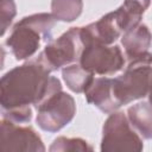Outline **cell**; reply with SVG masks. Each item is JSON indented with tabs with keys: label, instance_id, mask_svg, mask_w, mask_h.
I'll list each match as a JSON object with an SVG mask.
<instances>
[{
	"label": "cell",
	"instance_id": "cell-1",
	"mask_svg": "<svg viewBox=\"0 0 152 152\" xmlns=\"http://www.w3.org/2000/svg\"><path fill=\"white\" fill-rule=\"evenodd\" d=\"M2 112L36 108L50 96L62 90L61 81L50 76V71L36 58L6 72L0 83Z\"/></svg>",
	"mask_w": 152,
	"mask_h": 152
},
{
	"label": "cell",
	"instance_id": "cell-2",
	"mask_svg": "<svg viewBox=\"0 0 152 152\" xmlns=\"http://www.w3.org/2000/svg\"><path fill=\"white\" fill-rule=\"evenodd\" d=\"M56 18L52 13H36L18 21L6 40L12 55L18 61L32 57L42 42L50 40Z\"/></svg>",
	"mask_w": 152,
	"mask_h": 152
},
{
	"label": "cell",
	"instance_id": "cell-3",
	"mask_svg": "<svg viewBox=\"0 0 152 152\" xmlns=\"http://www.w3.org/2000/svg\"><path fill=\"white\" fill-rule=\"evenodd\" d=\"M84 49L81 27H71L57 39L51 40L39 53L37 59L51 72L80 61Z\"/></svg>",
	"mask_w": 152,
	"mask_h": 152
},
{
	"label": "cell",
	"instance_id": "cell-4",
	"mask_svg": "<svg viewBox=\"0 0 152 152\" xmlns=\"http://www.w3.org/2000/svg\"><path fill=\"white\" fill-rule=\"evenodd\" d=\"M142 147V140L131 127L128 118L121 112L110 113L103 124L101 151H141Z\"/></svg>",
	"mask_w": 152,
	"mask_h": 152
},
{
	"label": "cell",
	"instance_id": "cell-5",
	"mask_svg": "<svg viewBox=\"0 0 152 152\" xmlns=\"http://www.w3.org/2000/svg\"><path fill=\"white\" fill-rule=\"evenodd\" d=\"M152 75L151 64L128 63L121 76L113 78V93L119 106L141 99L148 94Z\"/></svg>",
	"mask_w": 152,
	"mask_h": 152
},
{
	"label": "cell",
	"instance_id": "cell-6",
	"mask_svg": "<svg viewBox=\"0 0 152 152\" xmlns=\"http://www.w3.org/2000/svg\"><path fill=\"white\" fill-rule=\"evenodd\" d=\"M75 100L63 90L46 99L37 107V125L46 132L55 133L65 127L75 116Z\"/></svg>",
	"mask_w": 152,
	"mask_h": 152
},
{
	"label": "cell",
	"instance_id": "cell-7",
	"mask_svg": "<svg viewBox=\"0 0 152 152\" xmlns=\"http://www.w3.org/2000/svg\"><path fill=\"white\" fill-rule=\"evenodd\" d=\"M80 64L93 74L109 76L124 68L125 57L118 45L88 43L81 53Z\"/></svg>",
	"mask_w": 152,
	"mask_h": 152
},
{
	"label": "cell",
	"instance_id": "cell-8",
	"mask_svg": "<svg viewBox=\"0 0 152 152\" xmlns=\"http://www.w3.org/2000/svg\"><path fill=\"white\" fill-rule=\"evenodd\" d=\"M1 151L43 152L45 146L32 127L20 126L10 120L1 121Z\"/></svg>",
	"mask_w": 152,
	"mask_h": 152
},
{
	"label": "cell",
	"instance_id": "cell-9",
	"mask_svg": "<svg viewBox=\"0 0 152 152\" xmlns=\"http://www.w3.org/2000/svg\"><path fill=\"white\" fill-rule=\"evenodd\" d=\"M124 33L116 11L109 12L97 21L81 27V36L84 45L88 43H100L104 45L113 44Z\"/></svg>",
	"mask_w": 152,
	"mask_h": 152
},
{
	"label": "cell",
	"instance_id": "cell-10",
	"mask_svg": "<svg viewBox=\"0 0 152 152\" xmlns=\"http://www.w3.org/2000/svg\"><path fill=\"white\" fill-rule=\"evenodd\" d=\"M84 96L87 101L97 107L103 113L110 114L120 108L113 93V78L97 77L86 89Z\"/></svg>",
	"mask_w": 152,
	"mask_h": 152
},
{
	"label": "cell",
	"instance_id": "cell-11",
	"mask_svg": "<svg viewBox=\"0 0 152 152\" xmlns=\"http://www.w3.org/2000/svg\"><path fill=\"white\" fill-rule=\"evenodd\" d=\"M152 43V33L145 24H139L135 27L124 32L121 44L125 49L127 59L141 56L148 51Z\"/></svg>",
	"mask_w": 152,
	"mask_h": 152
},
{
	"label": "cell",
	"instance_id": "cell-12",
	"mask_svg": "<svg viewBox=\"0 0 152 152\" xmlns=\"http://www.w3.org/2000/svg\"><path fill=\"white\" fill-rule=\"evenodd\" d=\"M127 118L144 139H152V104L150 102H139L129 107Z\"/></svg>",
	"mask_w": 152,
	"mask_h": 152
},
{
	"label": "cell",
	"instance_id": "cell-13",
	"mask_svg": "<svg viewBox=\"0 0 152 152\" xmlns=\"http://www.w3.org/2000/svg\"><path fill=\"white\" fill-rule=\"evenodd\" d=\"M62 76L66 87L74 93H84L94 80L93 72L76 63L64 66Z\"/></svg>",
	"mask_w": 152,
	"mask_h": 152
},
{
	"label": "cell",
	"instance_id": "cell-14",
	"mask_svg": "<svg viewBox=\"0 0 152 152\" xmlns=\"http://www.w3.org/2000/svg\"><path fill=\"white\" fill-rule=\"evenodd\" d=\"M83 10L82 0H52L51 13L56 20L61 21H74L77 19Z\"/></svg>",
	"mask_w": 152,
	"mask_h": 152
},
{
	"label": "cell",
	"instance_id": "cell-15",
	"mask_svg": "<svg viewBox=\"0 0 152 152\" xmlns=\"http://www.w3.org/2000/svg\"><path fill=\"white\" fill-rule=\"evenodd\" d=\"M51 152H65V151H93V146H90L86 140L81 138H65L58 137L53 140L50 148Z\"/></svg>",
	"mask_w": 152,
	"mask_h": 152
},
{
	"label": "cell",
	"instance_id": "cell-16",
	"mask_svg": "<svg viewBox=\"0 0 152 152\" xmlns=\"http://www.w3.org/2000/svg\"><path fill=\"white\" fill-rule=\"evenodd\" d=\"M0 13H1V36L5 34L10 27L13 18L17 14V6L14 0H0Z\"/></svg>",
	"mask_w": 152,
	"mask_h": 152
},
{
	"label": "cell",
	"instance_id": "cell-17",
	"mask_svg": "<svg viewBox=\"0 0 152 152\" xmlns=\"http://www.w3.org/2000/svg\"><path fill=\"white\" fill-rule=\"evenodd\" d=\"M128 1H132V2H135L140 6H142L145 10L150 6V2H151V0H128Z\"/></svg>",
	"mask_w": 152,
	"mask_h": 152
},
{
	"label": "cell",
	"instance_id": "cell-18",
	"mask_svg": "<svg viewBox=\"0 0 152 152\" xmlns=\"http://www.w3.org/2000/svg\"><path fill=\"white\" fill-rule=\"evenodd\" d=\"M148 100H150V103L152 104V75H151V81H150V89H148Z\"/></svg>",
	"mask_w": 152,
	"mask_h": 152
}]
</instances>
